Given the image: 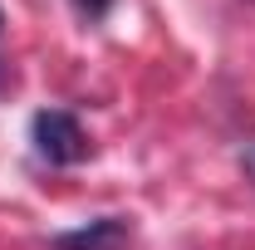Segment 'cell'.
Listing matches in <instances>:
<instances>
[{"label": "cell", "mask_w": 255, "mask_h": 250, "mask_svg": "<svg viewBox=\"0 0 255 250\" xmlns=\"http://www.w3.org/2000/svg\"><path fill=\"white\" fill-rule=\"evenodd\" d=\"M246 172H251V177H255V142H251V147H246Z\"/></svg>", "instance_id": "cell-4"}, {"label": "cell", "mask_w": 255, "mask_h": 250, "mask_svg": "<svg viewBox=\"0 0 255 250\" xmlns=\"http://www.w3.org/2000/svg\"><path fill=\"white\" fill-rule=\"evenodd\" d=\"M34 152L44 157V162H54V167H74V162H84L89 157V137H84V127L74 113H64V108H44V113H34Z\"/></svg>", "instance_id": "cell-1"}, {"label": "cell", "mask_w": 255, "mask_h": 250, "mask_svg": "<svg viewBox=\"0 0 255 250\" xmlns=\"http://www.w3.org/2000/svg\"><path fill=\"white\" fill-rule=\"evenodd\" d=\"M123 241H128L123 216H103V221H94V226H84V231L54 236V250H118Z\"/></svg>", "instance_id": "cell-2"}, {"label": "cell", "mask_w": 255, "mask_h": 250, "mask_svg": "<svg viewBox=\"0 0 255 250\" xmlns=\"http://www.w3.org/2000/svg\"><path fill=\"white\" fill-rule=\"evenodd\" d=\"M74 5H79V10H84V15H89V20H103V15H108V5H113V0H74Z\"/></svg>", "instance_id": "cell-3"}]
</instances>
